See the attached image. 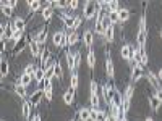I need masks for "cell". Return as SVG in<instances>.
I'll return each mask as SVG.
<instances>
[{"mask_svg":"<svg viewBox=\"0 0 162 121\" xmlns=\"http://www.w3.org/2000/svg\"><path fill=\"white\" fill-rule=\"evenodd\" d=\"M131 97H133V86H126V89H125V95H123V110H125V113L130 110Z\"/></svg>","mask_w":162,"mask_h":121,"instance_id":"1","label":"cell"},{"mask_svg":"<svg viewBox=\"0 0 162 121\" xmlns=\"http://www.w3.org/2000/svg\"><path fill=\"white\" fill-rule=\"evenodd\" d=\"M106 70H107V76L109 78H114V63H112V58H110V53L107 52V58H106Z\"/></svg>","mask_w":162,"mask_h":121,"instance_id":"2","label":"cell"},{"mask_svg":"<svg viewBox=\"0 0 162 121\" xmlns=\"http://www.w3.org/2000/svg\"><path fill=\"white\" fill-rule=\"evenodd\" d=\"M52 90H54V89H52V82L45 79V81H44V97H45L49 102L52 100Z\"/></svg>","mask_w":162,"mask_h":121,"instance_id":"3","label":"cell"},{"mask_svg":"<svg viewBox=\"0 0 162 121\" xmlns=\"http://www.w3.org/2000/svg\"><path fill=\"white\" fill-rule=\"evenodd\" d=\"M29 49H31V55L33 57H40L42 55V50H40L39 44L36 42V40H31L29 42Z\"/></svg>","mask_w":162,"mask_h":121,"instance_id":"4","label":"cell"},{"mask_svg":"<svg viewBox=\"0 0 162 121\" xmlns=\"http://www.w3.org/2000/svg\"><path fill=\"white\" fill-rule=\"evenodd\" d=\"M73 99H75V90L73 89L65 90V94H63V102H65V105H71Z\"/></svg>","mask_w":162,"mask_h":121,"instance_id":"5","label":"cell"},{"mask_svg":"<svg viewBox=\"0 0 162 121\" xmlns=\"http://www.w3.org/2000/svg\"><path fill=\"white\" fill-rule=\"evenodd\" d=\"M146 78L149 79V82H151V84L154 86V87H156V90H162L160 84H159V78H156V76H154V74H152L151 71H149V73L146 74Z\"/></svg>","mask_w":162,"mask_h":121,"instance_id":"6","label":"cell"},{"mask_svg":"<svg viewBox=\"0 0 162 121\" xmlns=\"http://www.w3.org/2000/svg\"><path fill=\"white\" fill-rule=\"evenodd\" d=\"M83 40H84V45H86V47H92V31H84L83 32Z\"/></svg>","mask_w":162,"mask_h":121,"instance_id":"7","label":"cell"},{"mask_svg":"<svg viewBox=\"0 0 162 121\" xmlns=\"http://www.w3.org/2000/svg\"><path fill=\"white\" fill-rule=\"evenodd\" d=\"M120 55H122V58H123V60H130V58H131V47H130L128 44L122 47V50H120Z\"/></svg>","mask_w":162,"mask_h":121,"instance_id":"8","label":"cell"},{"mask_svg":"<svg viewBox=\"0 0 162 121\" xmlns=\"http://www.w3.org/2000/svg\"><path fill=\"white\" fill-rule=\"evenodd\" d=\"M78 118H79V121H89L91 119V110H88V108H81L79 113H78Z\"/></svg>","mask_w":162,"mask_h":121,"instance_id":"9","label":"cell"},{"mask_svg":"<svg viewBox=\"0 0 162 121\" xmlns=\"http://www.w3.org/2000/svg\"><path fill=\"white\" fill-rule=\"evenodd\" d=\"M138 52H140V61L143 66L148 65V53H146V47H138Z\"/></svg>","mask_w":162,"mask_h":121,"instance_id":"10","label":"cell"},{"mask_svg":"<svg viewBox=\"0 0 162 121\" xmlns=\"http://www.w3.org/2000/svg\"><path fill=\"white\" fill-rule=\"evenodd\" d=\"M50 58V52L49 50H42V55H40V68H45Z\"/></svg>","mask_w":162,"mask_h":121,"instance_id":"11","label":"cell"},{"mask_svg":"<svg viewBox=\"0 0 162 121\" xmlns=\"http://www.w3.org/2000/svg\"><path fill=\"white\" fill-rule=\"evenodd\" d=\"M60 20H63V23H65V26L67 28H73V21H75V18L73 16H68V15H65V13H60Z\"/></svg>","mask_w":162,"mask_h":121,"instance_id":"12","label":"cell"},{"mask_svg":"<svg viewBox=\"0 0 162 121\" xmlns=\"http://www.w3.org/2000/svg\"><path fill=\"white\" fill-rule=\"evenodd\" d=\"M34 79H36V82L39 84V82H42V81L45 79V70H44V68H36V78H34Z\"/></svg>","mask_w":162,"mask_h":121,"instance_id":"13","label":"cell"},{"mask_svg":"<svg viewBox=\"0 0 162 121\" xmlns=\"http://www.w3.org/2000/svg\"><path fill=\"white\" fill-rule=\"evenodd\" d=\"M45 32H47V29L45 28H42L37 34H36V42L39 44V45H42L44 42H45Z\"/></svg>","mask_w":162,"mask_h":121,"instance_id":"14","label":"cell"},{"mask_svg":"<svg viewBox=\"0 0 162 121\" xmlns=\"http://www.w3.org/2000/svg\"><path fill=\"white\" fill-rule=\"evenodd\" d=\"M23 74H28V76H31L33 79L36 78V66L33 65V63H29V65H26V68H25V73Z\"/></svg>","mask_w":162,"mask_h":121,"instance_id":"15","label":"cell"},{"mask_svg":"<svg viewBox=\"0 0 162 121\" xmlns=\"http://www.w3.org/2000/svg\"><path fill=\"white\" fill-rule=\"evenodd\" d=\"M42 18H44L45 21H49V20L52 18V2H49V5L42 10Z\"/></svg>","mask_w":162,"mask_h":121,"instance_id":"16","label":"cell"},{"mask_svg":"<svg viewBox=\"0 0 162 121\" xmlns=\"http://www.w3.org/2000/svg\"><path fill=\"white\" fill-rule=\"evenodd\" d=\"M118 2L117 0H112V2H107V8H109V11H110V13H118Z\"/></svg>","mask_w":162,"mask_h":121,"instance_id":"17","label":"cell"},{"mask_svg":"<svg viewBox=\"0 0 162 121\" xmlns=\"http://www.w3.org/2000/svg\"><path fill=\"white\" fill-rule=\"evenodd\" d=\"M67 63H68V68L71 70H75V53H71V52H67Z\"/></svg>","mask_w":162,"mask_h":121,"instance_id":"18","label":"cell"},{"mask_svg":"<svg viewBox=\"0 0 162 121\" xmlns=\"http://www.w3.org/2000/svg\"><path fill=\"white\" fill-rule=\"evenodd\" d=\"M70 89H73V90H76V89H78V74H76V71H73V73H71V79H70Z\"/></svg>","mask_w":162,"mask_h":121,"instance_id":"19","label":"cell"},{"mask_svg":"<svg viewBox=\"0 0 162 121\" xmlns=\"http://www.w3.org/2000/svg\"><path fill=\"white\" fill-rule=\"evenodd\" d=\"M146 44V31H140L138 32V47H144Z\"/></svg>","mask_w":162,"mask_h":121,"instance_id":"20","label":"cell"},{"mask_svg":"<svg viewBox=\"0 0 162 121\" xmlns=\"http://www.w3.org/2000/svg\"><path fill=\"white\" fill-rule=\"evenodd\" d=\"M54 71H55V78L62 81V78H63V71H62V66H60V63H57V61L54 63Z\"/></svg>","mask_w":162,"mask_h":121,"instance_id":"21","label":"cell"},{"mask_svg":"<svg viewBox=\"0 0 162 121\" xmlns=\"http://www.w3.org/2000/svg\"><path fill=\"white\" fill-rule=\"evenodd\" d=\"M130 18V11L126 10V8H122L120 11H118V20L120 21H126Z\"/></svg>","mask_w":162,"mask_h":121,"instance_id":"22","label":"cell"},{"mask_svg":"<svg viewBox=\"0 0 162 121\" xmlns=\"http://www.w3.org/2000/svg\"><path fill=\"white\" fill-rule=\"evenodd\" d=\"M131 70H133V73H131V79L133 81H138L141 76H143V73H141V70L140 68H136V66H131Z\"/></svg>","mask_w":162,"mask_h":121,"instance_id":"23","label":"cell"},{"mask_svg":"<svg viewBox=\"0 0 162 121\" xmlns=\"http://www.w3.org/2000/svg\"><path fill=\"white\" fill-rule=\"evenodd\" d=\"M13 26H15L18 31H25V20H23V18H16V20L13 21Z\"/></svg>","mask_w":162,"mask_h":121,"instance_id":"24","label":"cell"},{"mask_svg":"<svg viewBox=\"0 0 162 121\" xmlns=\"http://www.w3.org/2000/svg\"><path fill=\"white\" fill-rule=\"evenodd\" d=\"M15 92L18 94L20 97H26V89H25V86H21L20 82H16L15 86Z\"/></svg>","mask_w":162,"mask_h":121,"instance_id":"25","label":"cell"},{"mask_svg":"<svg viewBox=\"0 0 162 121\" xmlns=\"http://www.w3.org/2000/svg\"><path fill=\"white\" fill-rule=\"evenodd\" d=\"M104 36H106V40H107V42H114V26L107 28Z\"/></svg>","mask_w":162,"mask_h":121,"instance_id":"26","label":"cell"},{"mask_svg":"<svg viewBox=\"0 0 162 121\" xmlns=\"http://www.w3.org/2000/svg\"><path fill=\"white\" fill-rule=\"evenodd\" d=\"M88 65H89V68H94V65H96V55L92 50L88 52Z\"/></svg>","mask_w":162,"mask_h":121,"instance_id":"27","label":"cell"},{"mask_svg":"<svg viewBox=\"0 0 162 121\" xmlns=\"http://www.w3.org/2000/svg\"><path fill=\"white\" fill-rule=\"evenodd\" d=\"M29 107H31L29 102H25V103H23V118H25V119L29 118V110H31Z\"/></svg>","mask_w":162,"mask_h":121,"instance_id":"28","label":"cell"},{"mask_svg":"<svg viewBox=\"0 0 162 121\" xmlns=\"http://www.w3.org/2000/svg\"><path fill=\"white\" fill-rule=\"evenodd\" d=\"M102 26H104V29H107V28L114 26L112 21H110V16H109V15H102Z\"/></svg>","mask_w":162,"mask_h":121,"instance_id":"29","label":"cell"},{"mask_svg":"<svg viewBox=\"0 0 162 121\" xmlns=\"http://www.w3.org/2000/svg\"><path fill=\"white\" fill-rule=\"evenodd\" d=\"M40 92H44V90H36V94H33L31 97V105H37L39 100H40Z\"/></svg>","mask_w":162,"mask_h":121,"instance_id":"30","label":"cell"},{"mask_svg":"<svg viewBox=\"0 0 162 121\" xmlns=\"http://www.w3.org/2000/svg\"><path fill=\"white\" fill-rule=\"evenodd\" d=\"M28 5H29L31 11H37L40 8V2H37V0H31V2H28Z\"/></svg>","mask_w":162,"mask_h":121,"instance_id":"31","label":"cell"},{"mask_svg":"<svg viewBox=\"0 0 162 121\" xmlns=\"http://www.w3.org/2000/svg\"><path fill=\"white\" fill-rule=\"evenodd\" d=\"M0 8H2V13L5 16H11V8L7 5V2H2V7H0Z\"/></svg>","mask_w":162,"mask_h":121,"instance_id":"32","label":"cell"},{"mask_svg":"<svg viewBox=\"0 0 162 121\" xmlns=\"http://www.w3.org/2000/svg\"><path fill=\"white\" fill-rule=\"evenodd\" d=\"M8 76V63L5 61V58H2V78Z\"/></svg>","mask_w":162,"mask_h":121,"instance_id":"33","label":"cell"},{"mask_svg":"<svg viewBox=\"0 0 162 121\" xmlns=\"http://www.w3.org/2000/svg\"><path fill=\"white\" fill-rule=\"evenodd\" d=\"M78 42V34L76 32H71L70 36H68V45H75Z\"/></svg>","mask_w":162,"mask_h":121,"instance_id":"34","label":"cell"},{"mask_svg":"<svg viewBox=\"0 0 162 121\" xmlns=\"http://www.w3.org/2000/svg\"><path fill=\"white\" fill-rule=\"evenodd\" d=\"M31 81H33V78H31V76H28V74H23V76H21V81H20V84H21V86H25V87H26V86L29 84Z\"/></svg>","mask_w":162,"mask_h":121,"instance_id":"35","label":"cell"},{"mask_svg":"<svg viewBox=\"0 0 162 121\" xmlns=\"http://www.w3.org/2000/svg\"><path fill=\"white\" fill-rule=\"evenodd\" d=\"M91 105H92V108H99L101 102H99V97L97 95H91Z\"/></svg>","mask_w":162,"mask_h":121,"instance_id":"36","label":"cell"},{"mask_svg":"<svg viewBox=\"0 0 162 121\" xmlns=\"http://www.w3.org/2000/svg\"><path fill=\"white\" fill-rule=\"evenodd\" d=\"M91 121H99V108H92L91 110Z\"/></svg>","mask_w":162,"mask_h":121,"instance_id":"37","label":"cell"},{"mask_svg":"<svg viewBox=\"0 0 162 121\" xmlns=\"http://www.w3.org/2000/svg\"><path fill=\"white\" fill-rule=\"evenodd\" d=\"M89 87H91V95H97V82L96 81H91V84H89Z\"/></svg>","mask_w":162,"mask_h":121,"instance_id":"38","label":"cell"},{"mask_svg":"<svg viewBox=\"0 0 162 121\" xmlns=\"http://www.w3.org/2000/svg\"><path fill=\"white\" fill-rule=\"evenodd\" d=\"M140 31H146V16H141L140 18Z\"/></svg>","mask_w":162,"mask_h":121,"instance_id":"39","label":"cell"},{"mask_svg":"<svg viewBox=\"0 0 162 121\" xmlns=\"http://www.w3.org/2000/svg\"><path fill=\"white\" fill-rule=\"evenodd\" d=\"M79 63H81V53H79V52H76V53H75V70L79 66Z\"/></svg>","mask_w":162,"mask_h":121,"instance_id":"40","label":"cell"},{"mask_svg":"<svg viewBox=\"0 0 162 121\" xmlns=\"http://www.w3.org/2000/svg\"><path fill=\"white\" fill-rule=\"evenodd\" d=\"M109 16H110V21H112V24H115L117 21H120L118 20V13H109Z\"/></svg>","mask_w":162,"mask_h":121,"instance_id":"41","label":"cell"},{"mask_svg":"<svg viewBox=\"0 0 162 121\" xmlns=\"http://www.w3.org/2000/svg\"><path fill=\"white\" fill-rule=\"evenodd\" d=\"M79 24H81V18H75V21H73V28H71V29L76 31L78 28H79Z\"/></svg>","mask_w":162,"mask_h":121,"instance_id":"42","label":"cell"},{"mask_svg":"<svg viewBox=\"0 0 162 121\" xmlns=\"http://www.w3.org/2000/svg\"><path fill=\"white\" fill-rule=\"evenodd\" d=\"M68 5H70L71 10H76V8H78V2H76V0H71V2H68Z\"/></svg>","mask_w":162,"mask_h":121,"instance_id":"43","label":"cell"},{"mask_svg":"<svg viewBox=\"0 0 162 121\" xmlns=\"http://www.w3.org/2000/svg\"><path fill=\"white\" fill-rule=\"evenodd\" d=\"M154 97H156L159 102H162V90H156V92H154Z\"/></svg>","mask_w":162,"mask_h":121,"instance_id":"44","label":"cell"},{"mask_svg":"<svg viewBox=\"0 0 162 121\" xmlns=\"http://www.w3.org/2000/svg\"><path fill=\"white\" fill-rule=\"evenodd\" d=\"M7 5H8V7H10L11 10H13V8L16 7V2H15V0H11V2H7Z\"/></svg>","mask_w":162,"mask_h":121,"instance_id":"45","label":"cell"},{"mask_svg":"<svg viewBox=\"0 0 162 121\" xmlns=\"http://www.w3.org/2000/svg\"><path fill=\"white\" fill-rule=\"evenodd\" d=\"M31 121H40V116H39V115H34Z\"/></svg>","mask_w":162,"mask_h":121,"instance_id":"46","label":"cell"},{"mask_svg":"<svg viewBox=\"0 0 162 121\" xmlns=\"http://www.w3.org/2000/svg\"><path fill=\"white\" fill-rule=\"evenodd\" d=\"M157 78H159V81H162V68L159 70V74H157Z\"/></svg>","mask_w":162,"mask_h":121,"instance_id":"47","label":"cell"},{"mask_svg":"<svg viewBox=\"0 0 162 121\" xmlns=\"http://www.w3.org/2000/svg\"><path fill=\"white\" fill-rule=\"evenodd\" d=\"M146 121H154L152 118H146Z\"/></svg>","mask_w":162,"mask_h":121,"instance_id":"48","label":"cell"},{"mask_svg":"<svg viewBox=\"0 0 162 121\" xmlns=\"http://www.w3.org/2000/svg\"><path fill=\"white\" fill-rule=\"evenodd\" d=\"M160 37H162V31H160Z\"/></svg>","mask_w":162,"mask_h":121,"instance_id":"49","label":"cell"},{"mask_svg":"<svg viewBox=\"0 0 162 121\" xmlns=\"http://www.w3.org/2000/svg\"><path fill=\"white\" fill-rule=\"evenodd\" d=\"M70 121H75V119H70Z\"/></svg>","mask_w":162,"mask_h":121,"instance_id":"50","label":"cell"},{"mask_svg":"<svg viewBox=\"0 0 162 121\" xmlns=\"http://www.w3.org/2000/svg\"><path fill=\"white\" fill-rule=\"evenodd\" d=\"M3 121H5V119H3Z\"/></svg>","mask_w":162,"mask_h":121,"instance_id":"51","label":"cell"}]
</instances>
